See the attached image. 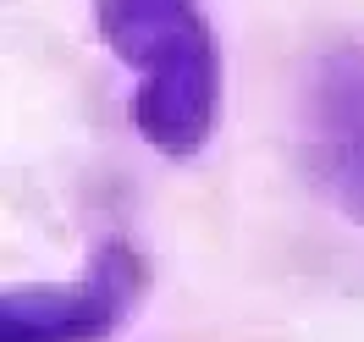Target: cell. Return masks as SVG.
Segmentation results:
<instances>
[{
  "mask_svg": "<svg viewBox=\"0 0 364 342\" xmlns=\"http://www.w3.org/2000/svg\"><path fill=\"white\" fill-rule=\"evenodd\" d=\"M94 23L138 72V133L171 160L199 155L221 116V45L205 0H94Z\"/></svg>",
  "mask_w": 364,
  "mask_h": 342,
  "instance_id": "cell-1",
  "label": "cell"
},
{
  "mask_svg": "<svg viewBox=\"0 0 364 342\" xmlns=\"http://www.w3.org/2000/svg\"><path fill=\"white\" fill-rule=\"evenodd\" d=\"M144 254L127 237H105L89 271L67 282H17L0 298V342H100L144 298Z\"/></svg>",
  "mask_w": 364,
  "mask_h": 342,
  "instance_id": "cell-2",
  "label": "cell"
},
{
  "mask_svg": "<svg viewBox=\"0 0 364 342\" xmlns=\"http://www.w3.org/2000/svg\"><path fill=\"white\" fill-rule=\"evenodd\" d=\"M298 149L309 183L364 227V39L326 45L304 72Z\"/></svg>",
  "mask_w": 364,
  "mask_h": 342,
  "instance_id": "cell-3",
  "label": "cell"
}]
</instances>
